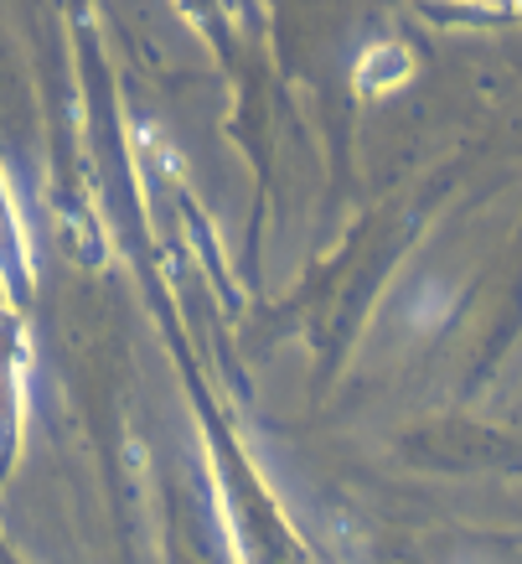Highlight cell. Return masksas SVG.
Listing matches in <instances>:
<instances>
[{"label":"cell","instance_id":"cell-1","mask_svg":"<svg viewBox=\"0 0 522 564\" xmlns=\"http://www.w3.org/2000/svg\"><path fill=\"white\" fill-rule=\"evenodd\" d=\"M414 73V63H409L404 47H393V42H378V47H368V57L357 63V84L368 88V94H383V88H399Z\"/></svg>","mask_w":522,"mask_h":564}]
</instances>
